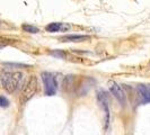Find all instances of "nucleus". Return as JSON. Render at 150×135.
<instances>
[{"mask_svg": "<svg viewBox=\"0 0 150 135\" xmlns=\"http://www.w3.org/2000/svg\"><path fill=\"white\" fill-rule=\"evenodd\" d=\"M0 24H1V22H0Z\"/></svg>", "mask_w": 150, "mask_h": 135, "instance_id": "f8f14e48", "label": "nucleus"}, {"mask_svg": "<svg viewBox=\"0 0 150 135\" xmlns=\"http://www.w3.org/2000/svg\"><path fill=\"white\" fill-rule=\"evenodd\" d=\"M42 81L44 83V91L46 96H53L55 95L58 90V82L54 75L50 72H43L42 73Z\"/></svg>", "mask_w": 150, "mask_h": 135, "instance_id": "f03ea898", "label": "nucleus"}, {"mask_svg": "<svg viewBox=\"0 0 150 135\" xmlns=\"http://www.w3.org/2000/svg\"><path fill=\"white\" fill-rule=\"evenodd\" d=\"M0 83L8 92H15L24 87L25 83V75L22 72H5L0 75Z\"/></svg>", "mask_w": 150, "mask_h": 135, "instance_id": "f257e3e1", "label": "nucleus"}, {"mask_svg": "<svg viewBox=\"0 0 150 135\" xmlns=\"http://www.w3.org/2000/svg\"><path fill=\"white\" fill-rule=\"evenodd\" d=\"M97 100L99 105L102 106L103 110L105 112V120L106 124H108L110 120V108H108V100H107V96L104 91H99L97 94Z\"/></svg>", "mask_w": 150, "mask_h": 135, "instance_id": "39448f33", "label": "nucleus"}, {"mask_svg": "<svg viewBox=\"0 0 150 135\" xmlns=\"http://www.w3.org/2000/svg\"><path fill=\"white\" fill-rule=\"evenodd\" d=\"M137 91L138 95L141 99L143 104H149L150 103V88L144 86V84H139L137 87Z\"/></svg>", "mask_w": 150, "mask_h": 135, "instance_id": "0eeeda50", "label": "nucleus"}, {"mask_svg": "<svg viewBox=\"0 0 150 135\" xmlns=\"http://www.w3.org/2000/svg\"><path fill=\"white\" fill-rule=\"evenodd\" d=\"M110 90L112 92V95L120 101L122 105H124L127 103V98H125V94L123 89L116 82H111L110 83Z\"/></svg>", "mask_w": 150, "mask_h": 135, "instance_id": "20e7f679", "label": "nucleus"}, {"mask_svg": "<svg viewBox=\"0 0 150 135\" xmlns=\"http://www.w3.org/2000/svg\"><path fill=\"white\" fill-rule=\"evenodd\" d=\"M87 39H89V36L87 35H64L60 38L61 42H74V43L85 42Z\"/></svg>", "mask_w": 150, "mask_h": 135, "instance_id": "6e6552de", "label": "nucleus"}, {"mask_svg": "<svg viewBox=\"0 0 150 135\" xmlns=\"http://www.w3.org/2000/svg\"><path fill=\"white\" fill-rule=\"evenodd\" d=\"M38 91V80L35 77H32L30 81L26 83L23 88L22 97H21V101L23 104H25L26 101H28L30 98L33 97Z\"/></svg>", "mask_w": 150, "mask_h": 135, "instance_id": "7ed1b4c3", "label": "nucleus"}, {"mask_svg": "<svg viewBox=\"0 0 150 135\" xmlns=\"http://www.w3.org/2000/svg\"><path fill=\"white\" fill-rule=\"evenodd\" d=\"M46 32L49 33H58V32H64L67 30H70V25L64 24V22H51L46 25L45 27Z\"/></svg>", "mask_w": 150, "mask_h": 135, "instance_id": "423d86ee", "label": "nucleus"}, {"mask_svg": "<svg viewBox=\"0 0 150 135\" xmlns=\"http://www.w3.org/2000/svg\"><path fill=\"white\" fill-rule=\"evenodd\" d=\"M52 55L53 56H58V58H64V53L62 52V51H59V50H58V51H53L52 52Z\"/></svg>", "mask_w": 150, "mask_h": 135, "instance_id": "9b49d317", "label": "nucleus"}, {"mask_svg": "<svg viewBox=\"0 0 150 135\" xmlns=\"http://www.w3.org/2000/svg\"><path fill=\"white\" fill-rule=\"evenodd\" d=\"M8 106H9V100L5 96H0V107L6 108Z\"/></svg>", "mask_w": 150, "mask_h": 135, "instance_id": "9d476101", "label": "nucleus"}, {"mask_svg": "<svg viewBox=\"0 0 150 135\" xmlns=\"http://www.w3.org/2000/svg\"><path fill=\"white\" fill-rule=\"evenodd\" d=\"M22 28L24 32H27V33H30V34H36V33L40 32L38 27H35L33 25H28V24H24L22 26Z\"/></svg>", "mask_w": 150, "mask_h": 135, "instance_id": "1a4fd4ad", "label": "nucleus"}]
</instances>
